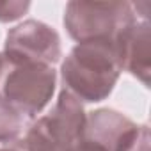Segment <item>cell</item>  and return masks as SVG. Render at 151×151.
Instances as JSON below:
<instances>
[{
	"instance_id": "cell-7",
	"label": "cell",
	"mask_w": 151,
	"mask_h": 151,
	"mask_svg": "<svg viewBox=\"0 0 151 151\" xmlns=\"http://www.w3.org/2000/svg\"><path fill=\"white\" fill-rule=\"evenodd\" d=\"M137 128L139 126L123 112L114 109H98L87 114L84 139L101 146L107 151H121Z\"/></svg>"
},
{
	"instance_id": "cell-12",
	"label": "cell",
	"mask_w": 151,
	"mask_h": 151,
	"mask_svg": "<svg viewBox=\"0 0 151 151\" xmlns=\"http://www.w3.org/2000/svg\"><path fill=\"white\" fill-rule=\"evenodd\" d=\"M0 151H27V149L18 142V144H11V146H4V147H0Z\"/></svg>"
},
{
	"instance_id": "cell-1",
	"label": "cell",
	"mask_w": 151,
	"mask_h": 151,
	"mask_svg": "<svg viewBox=\"0 0 151 151\" xmlns=\"http://www.w3.org/2000/svg\"><path fill=\"white\" fill-rule=\"evenodd\" d=\"M121 59L114 41L78 43L60 66V78L66 91L86 103H98L110 96L119 75Z\"/></svg>"
},
{
	"instance_id": "cell-2",
	"label": "cell",
	"mask_w": 151,
	"mask_h": 151,
	"mask_svg": "<svg viewBox=\"0 0 151 151\" xmlns=\"http://www.w3.org/2000/svg\"><path fill=\"white\" fill-rule=\"evenodd\" d=\"M55 86L53 66L13 60L0 53V100L23 117H36L50 103Z\"/></svg>"
},
{
	"instance_id": "cell-11",
	"label": "cell",
	"mask_w": 151,
	"mask_h": 151,
	"mask_svg": "<svg viewBox=\"0 0 151 151\" xmlns=\"http://www.w3.org/2000/svg\"><path fill=\"white\" fill-rule=\"evenodd\" d=\"M68 151H107V149H103L101 146H98V144H94L87 139H82L77 144H73Z\"/></svg>"
},
{
	"instance_id": "cell-9",
	"label": "cell",
	"mask_w": 151,
	"mask_h": 151,
	"mask_svg": "<svg viewBox=\"0 0 151 151\" xmlns=\"http://www.w3.org/2000/svg\"><path fill=\"white\" fill-rule=\"evenodd\" d=\"M30 7V2H18V0H4L0 2V22L9 23L22 18Z\"/></svg>"
},
{
	"instance_id": "cell-4",
	"label": "cell",
	"mask_w": 151,
	"mask_h": 151,
	"mask_svg": "<svg viewBox=\"0 0 151 151\" xmlns=\"http://www.w3.org/2000/svg\"><path fill=\"white\" fill-rule=\"evenodd\" d=\"M139 18L130 2H69L64 9V27L77 41H114Z\"/></svg>"
},
{
	"instance_id": "cell-10",
	"label": "cell",
	"mask_w": 151,
	"mask_h": 151,
	"mask_svg": "<svg viewBox=\"0 0 151 151\" xmlns=\"http://www.w3.org/2000/svg\"><path fill=\"white\" fill-rule=\"evenodd\" d=\"M121 151H149V126L147 124L139 126Z\"/></svg>"
},
{
	"instance_id": "cell-6",
	"label": "cell",
	"mask_w": 151,
	"mask_h": 151,
	"mask_svg": "<svg viewBox=\"0 0 151 151\" xmlns=\"http://www.w3.org/2000/svg\"><path fill=\"white\" fill-rule=\"evenodd\" d=\"M151 36L147 14H139V18L119 36L117 50L121 59V68L139 78L146 87L149 86L151 73Z\"/></svg>"
},
{
	"instance_id": "cell-8",
	"label": "cell",
	"mask_w": 151,
	"mask_h": 151,
	"mask_svg": "<svg viewBox=\"0 0 151 151\" xmlns=\"http://www.w3.org/2000/svg\"><path fill=\"white\" fill-rule=\"evenodd\" d=\"M25 117L0 100V144L16 142L23 130Z\"/></svg>"
},
{
	"instance_id": "cell-3",
	"label": "cell",
	"mask_w": 151,
	"mask_h": 151,
	"mask_svg": "<svg viewBox=\"0 0 151 151\" xmlns=\"http://www.w3.org/2000/svg\"><path fill=\"white\" fill-rule=\"evenodd\" d=\"M86 119L82 101L62 87L55 107L30 124L20 144L27 151H68L84 139Z\"/></svg>"
},
{
	"instance_id": "cell-5",
	"label": "cell",
	"mask_w": 151,
	"mask_h": 151,
	"mask_svg": "<svg viewBox=\"0 0 151 151\" xmlns=\"http://www.w3.org/2000/svg\"><path fill=\"white\" fill-rule=\"evenodd\" d=\"M2 53L13 60L53 66L62 55L60 36L43 22L27 20L7 32Z\"/></svg>"
}]
</instances>
